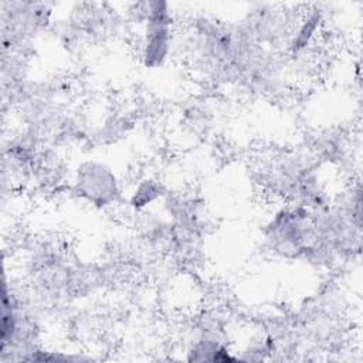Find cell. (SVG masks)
<instances>
[{"mask_svg":"<svg viewBox=\"0 0 363 363\" xmlns=\"http://www.w3.org/2000/svg\"><path fill=\"white\" fill-rule=\"evenodd\" d=\"M147 7V28L145 40L143 58L146 65H160L166 58L169 47V6L163 1H150Z\"/></svg>","mask_w":363,"mask_h":363,"instance_id":"6da1fadb","label":"cell"}]
</instances>
